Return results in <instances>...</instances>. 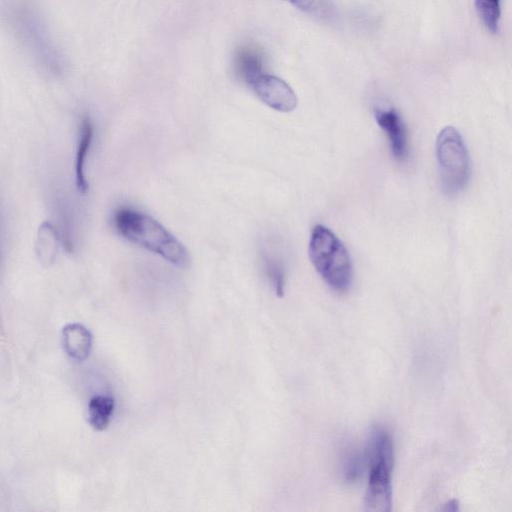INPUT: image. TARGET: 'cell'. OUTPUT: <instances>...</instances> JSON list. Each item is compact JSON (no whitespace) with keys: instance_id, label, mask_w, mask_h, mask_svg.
Here are the masks:
<instances>
[{"instance_id":"1","label":"cell","mask_w":512,"mask_h":512,"mask_svg":"<svg viewBox=\"0 0 512 512\" xmlns=\"http://www.w3.org/2000/svg\"><path fill=\"white\" fill-rule=\"evenodd\" d=\"M6 10L9 25L34 63L50 76L62 75L65 61L39 10L26 0L12 2Z\"/></svg>"},{"instance_id":"2","label":"cell","mask_w":512,"mask_h":512,"mask_svg":"<svg viewBox=\"0 0 512 512\" xmlns=\"http://www.w3.org/2000/svg\"><path fill=\"white\" fill-rule=\"evenodd\" d=\"M113 222L117 232L126 240L158 254L175 266L188 265L189 254L185 246L151 216L121 208L114 214Z\"/></svg>"},{"instance_id":"3","label":"cell","mask_w":512,"mask_h":512,"mask_svg":"<svg viewBox=\"0 0 512 512\" xmlns=\"http://www.w3.org/2000/svg\"><path fill=\"white\" fill-rule=\"evenodd\" d=\"M393 441L383 427L370 432L365 457L369 464V478L364 496L368 511L388 512L392 506Z\"/></svg>"},{"instance_id":"4","label":"cell","mask_w":512,"mask_h":512,"mask_svg":"<svg viewBox=\"0 0 512 512\" xmlns=\"http://www.w3.org/2000/svg\"><path fill=\"white\" fill-rule=\"evenodd\" d=\"M308 254L315 270L324 282L338 292L347 291L352 283L351 258L342 241L326 226L313 227Z\"/></svg>"},{"instance_id":"5","label":"cell","mask_w":512,"mask_h":512,"mask_svg":"<svg viewBox=\"0 0 512 512\" xmlns=\"http://www.w3.org/2000/svg\"><path fill=\"white\" fill-rule=\"evenodd\" d=\"M440 184L446 195L460 193L471 175V160L460 132L454 126H445L438 133L435 144Z\"/></svg>"},{"instance_id":"6","label":"cell","mask_w":512,"mask_h":512,"mask_svg":"<svg viewBox=\"0 0 512 512\" xmlns=\"http://www.w3.org/2000/svg\"><path fill=\"white\" fill-rule=\"evenodd\" d=\"M250 87L263 103L276 111L288 113L297 107L295 92L277 76L264 73Z\"/></svg>"},{"instance_id":"7","label":"cell","mask_w":512,"mask_h":512,"mask_svg":"<svg viewBox=\"0 0 512 512\" xmlns=\"http://www.w3.org/2000/svg\"><path fill=\"white\" fill-rule=\"evenodd\" d=\"M374 117L387 136L392 156L398 161L404 160L408 154V138L405 124L398 111L394 107L377 106L374 108Z\"/></svg>"},{"instance_id":"8","label":"cell","mask_w":512,"mask_h":512,"mask_svg":"<svg viewBox=\"0 0 512 512\" xmlns=\"http://www.w3.org/2000/svg\"><path fill=\"white\" fill-rule=\"evenodd\" d=\"M63 346L66 353L77 361L87 359L92 348V334L83 325L71 323L62 330Z\"/></svg>"},{"instance_id":"9","label":"cell","mask_w":512,"mask_h":512,"mask_svg":"<svg viewBox=\"0 0 512 512\" xmlns=\"http://www.w3.org/2000/svg\"><path fill=\"white\" fill-rule=\"evenodd\" d=\"M235 71L249 86L264 74V58L261 51L253 46H244L235 57Z\"/></svg>"},{"instance_id":"10","label":"cell","mask_w":512,"mask_h":512,"mask_svg":"<svg viewBox=\"0 0 512 512\" xmlns=\"http://www.w3.org/2000/svg\"><path fill=\"white\" fill-rule=\"evenodd\" d=\"M93 138V125L88 116H84L80 123V137L76 153L75 177L76 186L81 193L88 189V183L84 174L86 156Z\"/></svg>"},{"instance_id":"11","label":"cell","mask_w":512,"mask_h":512,"mask_svg":"<svg viewBox=\"0 0 512 512\" xmlns=\"http://www.w3.org/2000/svg\"><path fill=\"white\" fill-rule=\"evenodd\" d=\"M114 411V399L111 396L95 395L88 404V421L98 431L106 429Z\"/></svg>"},{"instance_id":"12","label":"cell","mask_w":512,"mask_h":512,"mask_svg":"<svg viewBox=\"0 0 512 512\" xmlns=\"http://www.w3.org/2000/svg\"><path fill=\"white\" fill-rule=\"evenodd\" d=\"M266 275L278 297H283L285 288V270L282 262L268 253L263 254Z\"/></svg>"},{"instance_id":"13","label":"cell","mask_w":512,"mask_h":512,"mask_svg":"<svg viewBox=\"0 0 512 512\" xmlns=\"http://www.w3.org/2000/svg\"><path fill=\"white\" fill-rule=\"evenodd\" d=\"M475 8L485 27L497 33L500 21V0H475Z\"/></svg>"},{"instance_id":"14","label":"cell","mask_w":512,"mask_h":512,"mask_svg":"<svg viewBox=\"0 0 512 512\" xmlns=\"http://www.w3.org/2000/svg\"><path fill=\"white\" fill-rule=\"evenodd\" d=\"M364 459L356 451L349 452L342 463L343 478L347 482L356 481L363 471Z\"/></svg>"},{"instance_id":"15","label":"cell","mask_w":512,"mask_h":512,"mask_svg":"<svg viewBox=\"0 0 512 512\" xmlns=\"http://www.w3.org/2000/svg\"><path fill=\"white\" fill-rule=\"evenodd\" d=\"M295 7L301 10H309L315 3L316 0H288Z\"/></svg>"},{"instance_id":"16","label":"cell","mask_w":512,"mask_h":512,"mask_svg":"<svg viewBox=\"0 0 512 512\" xmlns=\"http://www.w3.org/2000/svg\"><path fill=\"white\" fill-rule=\"evenodd\" d=\"M444 511H458L459 510V501L457 499H452L448 501L446 504H444V507L442 508Z\"/></svg>"}]
</instances>
